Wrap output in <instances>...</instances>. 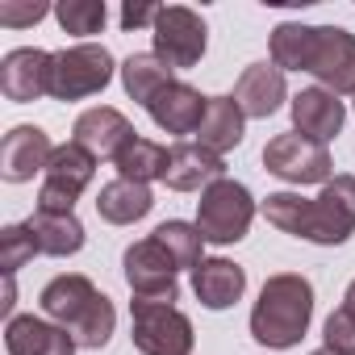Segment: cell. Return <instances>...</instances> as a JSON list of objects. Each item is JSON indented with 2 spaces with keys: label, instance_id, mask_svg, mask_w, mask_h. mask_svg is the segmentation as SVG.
<instances>
[{
  "label": "cell",
  "instance_id": "2",
  "mask_svg": "<svg viewBox=\"0 0 355 355\" xmlns=\"http://www.w3.org/2000/svg\"><path fill=\"white\" fill-rule=\"evenodd\" d=\"M251 222H255V197H251L247 184L230 180V175L209 184L197 201V230L214 247H230V243L247 239Z\"/></svg>",
  "mask_w": 355,
  "mask_h": 355
},
{
  "label": "cell",
  "instance_id": "32",
  "mask_svg": "<svg viewBox=\"0 0 355 355\" xmlns=\"http://www.w3.org/2000/svg\"><path fill=\"white\" fill-rule=\"evenodd\" d=\"M322 334H326V347H330V351H338V355H355V318H351L343 305L326 318Z\"/></svg>",
  "mask_w": 355,
  "mask_h": 355
},
{
  "label": "cell",
  "instance_id": "8",
  "mask_svg": "<svg viewBox=\"0 0 355 355\" xmlns=\"http://www.w3.org/2000/svg\"><path fill=\"white\" fill-rule=\"evenodd\" d=\"M263 167L284 184H330L334 159L322 142H309L297 130H288L263 146Z\"/></svg>",
  "mask_w": 355,
  "mask_h": 355
},
{
  "label": "cell",
  "instance_id": "14",
  "mask_svg": "<svg viewBox=\"0 0 355 355\" xmlns=\"http://www.w3.org/2000/svg\"><path fill=\"white\" fill-rule=\"evenodd\" d=\"M288 113H293V130L309 142H330L343 134V121H347V109L334 92L326 88H301L293 101H288Z\"/></svg>",
  "mask_w": 355,
  "mask_h": 355
},
{
  "label": "cell",
  "instance_id": "4",
  "mask_svg": "<svg viewBox=\"0 0 355 355\" xmlns=\"http://www.w3.org/2000/svg\"><path fill=\"white\" fill-rule=\"evenodd\" d=\"M113 55L101 42H80L67 51H55V67H51V96L55 101H84L109 88L113 80Z\"/></svg>",
  "mask_w": 355,
  "mask_h": 355
},
{
  "label": "cell",
  "instance_id": "28",
  "mask_svg": "<svg viewBox=\"0 0 355 355\" xmlns=\"http://www.w3.org/2000/svg\"><path fill=\"white\" fill-rule=\"evenodd\" d=\"M113 326H117V309H113V301L101 293V297L84 309V318H80L67 334H71L84 351H101V347L113 338Z\"/></svg>",
  "mask_w": 355,
  "mask_h": 355
},
{
  "label": "cell",
  "instance_id": "1",
  "mask_svg": "<svg viewBox=\"0 0 355 355\" xmlns=\"http://www.w3.org/2000/svg\"><path fill=\"white\" fill-rule=\"evenodd\" d=\"M309 318H313V284L301 272H276L263 280L259 301L251 309V338L272 351H288L305 338Z\"/></svg>",
  "mask_w": 355,
  "mask_h": 355
},
{
  "label": "cell",
  "instance_id": "15",
  "mask_svg": "<svg viewBox=\"0 0 355 355\" xmlns=\"http://www.w3.org/2000/svg\"><path fill=\"white\" fill-rule=\"evenodd\" d=\"M76 142L84 146V150H92L96 159H117L121 150H125V142L138 134L134 125H130V117L121 113V109H113V105H101V109H84L80 117H76Z\"/></svg>",
  "mask_w": 355,
  "mask_h": 355
},
{
  "label": "cell",
  "instance_id": "11",
  "mask_svg": "<svg viewBox=\"0 0 355 355\" xmlns=\"http://www.w3.org/2000/svg\"><path fill=\"white\" fill-rule=\"evenodd\" d=\"M218 180H226V159L222 155H214L201 142H175V146H167L163 184L171 193H205Z\"/></svg>",
  "mask_w": 355,
  "mask_h": 355
},
{
  "label": "cell",
  "instance_id": "7",
  "mask_svg": "<svg viewBox=\"0 0 355 355\" xmlns=\"http://www.w3.org/2000/svg\"><path fill=\"white\" fill-rule=\"evenodd\" d=\"M121 268H125V284H130L134 301H167V305L180 301V280H175L180 268H175V259L163 251V243L155 234L130 243L121 255Z\"/></svg>",
  "mask_w": 355,
  "mask_h": 355
},
{
  "label": "cell",
  "instance_id": "33",
  "mask_svg": "<svg viewBox=\"0 0 355 355\" xmlns=\"http://www.w3.org/2000/svg\"><path fill=\"white\" fill-rule=\"evenodd\" d=\"M155 21H159V5H125L121 9V30H142V26L155 30Z\"/></svg>",
  "mask_w": 355,
  "mask_h": 355
},
{
  "label": "cell",
  "instance_id": "27",
  "mask_svg": "<svg viewBox=\"0 0 355 355\" xmlns=\"http://www.w3.org/2000/svg\"><path fill=\"white\" fill-rule=\"evenodd\" d=\"M155 239L175 259V268H201V259H205V234L197 230V222H163L155 230Z\"/></svg>",
  "mask_w": 355,
  "mask_h": 355
},
{
  "label": "cell",
  "instance_id": "18",
  "mask_svg": "<svg viewBox=\"0 0 355 355\" xmlns=\"http://www.w3.org/2000/svg\"><path fill=\"white\" fill-rule=\"evenodd\" d=\"M234 101H239V109L247 117H272L288 101L284 71L276 63H251V67H243V76L234 84Z\"/></svg>",
  "mask_w": 355,
  "mask_h": 355
},
{
  "label": "cell",
  "instance_id": "34",
  "mask_svg": "<svg viewBox=\"0 0 355 355\" xmlns=\"http://www.w3.org/2000/svg\"><path fill=\"white\" fill-rule=\"evenodd\" d=\"M51 9L46 5H30V9H13V5H5V9H0V21H5V26H30V21H42Z\"/></svg>",
  "mask_w": 355,
  "mask_h": 355
},
{
  "label": "cell",
  "instance_id": "20",
  "mask_svg": "<svg viewBox=\"0 0 355 355\" xmlns=\"http://www.w3.org/2000/svg\"><path fill=\"white\" fill-rule=\"evenodd\" d=\"M101 297V288L88 280V276H80V272H67V276H55L42 293H38V305H42V313L55 322V326H63V330H71L80 318H84V309L92 305Z\"/></svg>",
  "mask_w": 355,
  "mask_h": 355
},
{
  "label": "cell",
  "instance_id": "23",
  "mask_svg": "<svg viewBox=\"0 0 355 355\" xmlns=\"http://www.w3.org/2000/svg\"><path fill=\"white\" fill-rule=\"evenodd\" d=\"M201 138V146H209L214 155H226V150H234L239 142H243V134H247V113L239 109V101L234 96H209V109H205V121H201V130H197Z\"/></svg>",
  "mask_w": 355,
  "mask_h": 355
},
{
  "label": "cell",
  "instance_id": "24",
  "mask_svg": "<svg viewBox=\"0 0 355 355\" xmlns=\"http://www.w3.org/2000/svg\"><path fill=\"white\" fill-rule=\"evenodd\" d=\"M167 84H175V71H171L155 51L130 55V59L121 63V88H125V96L138 101V105H150Z\"/></svg>",
  "mask_w": 355,
  "mask_h": 355
},
{
  "label": "cell",
  "instance_id": "12",
  "mask_svg": "<svg viewBox=\"0 0 355 355\" xmlns=\"http://www.w3.org/2000/svg\"><path fill=\"white\" fill-rule=\"evenodd\" d=\"M51 67H55L51 51L17 46V51L5 55V63H0V92H5L9 101H17V105L51 96Z\"/></svg>",
  "mask_w": 355,
  "mask_h": 355
},
{
  "label": "cell",
  "instance_id": "6",
  "mask_svg": "<svg viewBox=\"0 0 355 355\" xmlns=\"http://www.w3.org/2000/svg\"><path fill=\"white\" fill-rule=\"evenodd\" d=\"M150 42H155V55L171 67V71H184V67H197L205 46H209V30H205V17L189 5H163L159 9V21L150 30Z\"/></svg>",
  "mask_w": 355,
  "mask_h": 355
},
{
  "label": "cell",
  "instance_id": "19",
  "mask_svg": "<svg viewBox=\"0 0 355 355\" xmlns=\"http://www.w3.org/2000/svg\"><path fill=\"white\" fill-rule=\"evenodd\" d=\"M193 293L205 309H230L243 301L247 293V272L234 259H201V268H193Z\"/></svg>",
  "mask_w": 355,
  "mask_h": 355
},
{
  "label": "cell",
  "instance_id": "36",
  "mask_svg": "<svg viewBox=\"0 0 355 355\" xmlns=\"http://www.w3.org/2000/svg\"><path fill=\"white\" fill-rule=\"evenodd\" d=\"M309 355H338V351H330V347H318V351H309Z\"/></svg>",
  "mask_w": 355,
  "mask_h": 355
},
{
  "label": "cell",
  "instance_id": "9",
  "mask_svg": "<svg viewBox=\"0 0 355 355\" xmlns=\"http://www.w3.org/2000/svg\"><path fill=\"white\" fill-rule=\"evenodd\" d=\"M351 234H355V175H334L309 201L305 239L318 247H343Z\"/></svg>",
  "mask_w": 355,
  "mask_h": 355
},
{
  "label": "cell",
  "instance_id": "22",
  "mask_svg": "<svg viewBox=\"0 0 355 355\" xmlns=\"http://www.w3.org/2000/svg\"><path fill=\"white\" fill-rule=\"evenodd\" d=\"M30 234L38 243V255H51V259H67L84 247V226L76 214H46V209H34L30 214Z\"/></svg>",
  "mask_w": 355,
  "mask_h": 355
},
{
  "label": "cell",
  "instance_id": "13",
  "mask_svg": "<svg viewBox=\"0 0 355 355\" xmlns=\"http://www.w3.org/2000/svg\"><path fill=\"white\" fill-rule=\"evenodd\" d=\"M55 146L46 138L42 125H13L0 142V175H5L9 184H26L34 180V171H46Z\"/></svg>",
  "mask_w": 355,
  "mask_h": 355
},
{
  "label": "cell",
  "instance_id": "10",
  "mask_svg": "<svg viewBox=\"0 0 355 355\" xmlns=\"http://www.w3.org/2000/svg\"><path fill=\"white\" fill-rule=\"evenodd\" d=\"M309 76L334 96H355V34L343 26H318Z\"/></svg>",
  "mask_w": 355,
  "mask_h": 355
},
{
  "label": "cell",
  "instance_id": "35",
  "mask_svg": "<svg viewBox=\"0 0 355 355\" xmlns=\"http://www.w3.org/2000/svg\"><path fill=\"white\" fill-rule=\"evenodd\" d=\"M343 309L355 318V280H351V284H347V293H343Z\"/></svg>",
  "mask_w": 355,
  "mask_h": 355
},
{
  "label": "cell",
  "instance_id": "30",
  "mask_svg": "<svg viewBox=\"0 0 355 355\" xmlns=\"http://www.w3.org/2000/svg\"><path fill=\"white\" fill-rule=\"evenodd\" d=\"M55 17H59L63 34L88 38V34H101L105 30L109 9H105V0H63V5H55Z\"/></svg>",
  "mask_w": 355,
  "mask_h": 355
},
{
  "label": "cell",
  "instance_id": "5",
  "mask_svg": "<svg viewBox=\"0 0 355 355\" xmlns=\"http://www.w3.org/2000/svg\"><path fill=\"white\" fill-rule=\"evenodd\" d=\"M96 163L101 159L92 150H84L76 138L63 142V146H55V155L46 163V180L38 189V209H46V214H76V201L92 184Z\"/></svg>",
  "mask_w": 355,
  "mask_h": 355
},
{
  "label": "cell",
  "instance_id": "17",
  "mask_svg": "<svg viewBox=\"0 0 355 355\" xmlns=\"http://www.w3.org/2000/svg\"><path fill=\"white\" fill-rule=\"evenodd\" d=\"M205 109H209V96H201V92H197L193 84H184V80L167 84V88L146 105L150 121H155L159 130H167V134H197L201 121H205Z\"/></svg>",
  "mask_w": 355,
  "mask_h": 355
},
{
  "label": "cell",
  "instance_id": "29",
  "mask_svg": "<svg viewBox=\"0 0 355 355\" xmlns=\"http://www.w3.org/2000/svg\"><path fill=\"white\" fill-rule=\"evenodd\" d=\"M259 209L276 230H284L293 239H305V230H309V197H301V193H268V201Z\"/></svg>",
  "mask_w": 355,
  "mask_h": 355
},
{
  "label": "cell",
  "instance_id": "31",
  "mask_svg": "<svg viewBox=\"0 0 355 355\" xmlns=\"http://www.w3.org/2000/svg\"><path fill=\"white\" fill-rule=\"evenodd\" d=\"M38 255V243L30 234V226H5V234H0V268H5V276H17V268H26L30 259Z\"/></svg>",
  "mask_w": 355,
  "mask_h": 355
},
{
  "label": "cell",
  "instance_id": "3",
  "mask_svg": "<svg viewBox=\"0 0 355 355\" xmlns=\"http://www.w3.org/2000/svg\"><path fill=\"white\" fill-rule=\"evenodd\" d=\"M130 338L142 355H193V322L167 301H130Z\"/></svg>",
  "mask_w": 355,
  "mask_h": 355
},
{
  "label": "cell",
  "instance_id": "25",
  "mask_svg": "<svg viewBox=\"0 0 355 355\" xmlns=\"http://www.w3.org/2000/svg\"><path fill=\"white\" fill-rule=\"evenodd\" d=\"M113 167H117L121 180H134V184L163 180V171H167V146H159V142L134 134V138L125 142V150L113 159Z\"/></svg>",
  "mask_w": 355,
  "mask_h": 355
},
{
  "label": "cell",
  "instance_id": "16",
  "mask_svg": "<svg viewBox=\"0 0 355 355\" xmlns=\"http://www.w3.org/2000/svg\"><path fill=\"white\" fill-rule=\"evenodd\" d=\"M5 347L9 355H76L80 343L55 326L51 318H34V313H13L5 326Z\"/></svg>",
  "mask_w": 355,
  "mask_h": 355
},
{
  "label": "cell",
  "instance_id": "21",
  "mask_svg": "<svg viewBox=\"0 0 355 355\" xmlns=\"http://www.w3.org/2000/svg\"><path fill=\"white\" fill-rule=\"evenodd\" d=\"M150 209H155L150 184H134V180H121V175H117V180H109V184H101V193H96V214L109 226H134Z\"/></svg>",
  "mask_w": 355,
  "mask_h": 355
},
{
  "label": "cell",
  "instance_id": "26",
  "mask_svg": "<svg viewBox=\"0 0 355 355\" xmlns=\"http://www.w3.org/2000/svg\"><path fill=\"white\" fill-rule=\"evenodd\" d=\"M313 38H318V26H301V21H280L272 30V63L280 71H309V55H313Z\"/></svg>",
  "mask_w": 355,
  "mask_h": 355
}]
</instances>
